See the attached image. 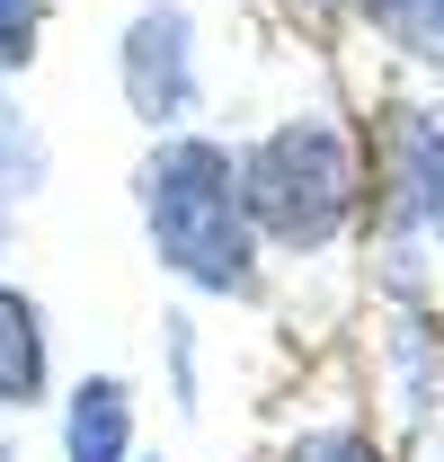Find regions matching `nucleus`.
Wrapping results in <instances>:
<instances>
[{
	"label": "nucleus",
	"mask_w": 444,
	"mask_h": 462,
	"mask_svg": "<svg viewBox=\"0 0 444 462\" xmlns=\"http://www.w3.org/2000/svg\"><path fill=\"white\" fill-rule=\"evenodd\" d=\"M134 205H143V240L187 293L214 302H249L258 293V223L240 205V161L214 134H161L134 170Z\"/></svg>",
	"instance_id": "obj_1"
},
{
	"label": "nucleus",
	"mask_w": 444,
	"mask_h": 462,
	"mask_svg": "<svg viewBox=\"0 0 444 462\" xmlns=\"http://www.w3.org/2000/svg\"><path fill=\"white\" fill-rule=\"evenodd\" d=\"M231 161H240V205H249V223H258L267 249L320 258L338 231L365 214V152H356L347 125L320 116V107L249 134Z\"/></svg>",
	"instance_id": "obj_2"
},
{
	"label": "nucleus",
	"mask_w": 444,
	"mask_h": 462,
	"mask_svg": "<svg viewBox=\"0 0 444 462\" xmlns=\"http://www.w3.org/2000/svg\"><path fill=\"white\" fill-rule=\"evenodd\" d=\"M116 89L152 134H187L205 107V62H196V9L187 0H143L116 36Z\"/></svg>",
	"instance_id": "obj_3"
},
{
	"label": "nucleus",
	"mask_w": 444,
	"mask_h": 462,
	"mask_svg": "<svg viewBox=\"0 0 444 462\" xmlns=\"http://www.w3.org/2000/svg\"><path fill=\"white\" fill-rule=\"evenodd\" d=\"M374 196H383L391 240H436L444 214V116L436 107H400L383 125V161H374Z\"/></svg>",
	"instance_id": "obj_4"
},
{
	"label": "nucleus",
	"mask_w": 444,
	"mask_h": 462,
	"mask_svg": "<svg viewBox=\"0 0 444 462\" xmlns=\"http://www.w3.org/2000/svg\"><path fill=\"white\" fill-rule=\"evenodd\" d=\"M62 462H134V392L116 374H80L62 401Z\"/></svg>",
	"instance_id": "obj_5"
},
{
	"label": "nucleus",
	"mask_w": 444,
	"mask_h": 462,
	"mask_svg": "<svg viewBox=\"0 0 444 462\" xmlns=\"http://www.w3.org/2000/svg\"><path fill=\"white\" fill-rule=\"evenodd\" d=\"M45 392H54L45 311H36V293L0 285V409H45Z\"/></svg>",
	"instance_id": "obj_6"
},
{
	"label": "nucleus",
	"mask_w": 444,
	"mask_h": 462,
	"mask_svg": "<svg viewBox=\"0 0 444 462\" xmlns=\"http://www.w3.org/2000/svg\"><path fill=\"white\" fill-rule=\"evenodd\" d=\"M383 356H391V392H400V409L418 418V409L444 392V320H427V311H391Z\"/></svg>",
	"instance_id": "obj_7"
},
{
	"label": "nucleus",
	"mask_w": 444,
	"mask_h": 462,
	"mask_svg": "<svg viewBox=\"0 0 444 462\" xmlns=\"http://www.w3.org/2000/svg\"><path fill=\"white\" fill-rule=\"evenodd\" d=\"M54 187V143H45V125L18 107V98H0V205H36Z\"/></svg>",
	"instance_id": "obj_8"
},
{
	"label": "nucleus",
	"mask_w": 444,
	"mask_h": 462,
	"mask_svg": "<svg viewBox=\"0 0 444 462\" xmlns=\"http://www.w3.org/2000/svg\"><path fill=\"white\" fill-rule=\"evenodd\" d=\"M374 27H383L391 45H409V54H444V0H356Z\"/></svg>",
	"instance_id": "obj_9"
},
{
	"label": "nucleus",
	"mask_w": 444,
	"mask_h": 462,
	"mask_svg": "<svg viewBox=\"0 0 444 462\" xmlns=\"http://www.w3.org/2000/svg\"><path fill=\"white\" fill-rule=\"evenodd\" d=\"M276 462H383V445H374L365 427H311V436H293Z\"/></svg>",
	"instance_id": "obj_10"
},
{
	"label": "nucleus",
	"mask_w": 444,
	"mask_h": 462,
	"mask_svg": "<svg viewBox=\"0 0 444 462\" xmlns=\"http://www.w3.org/2000/svg\"><path fill=\"white\" fill-rule=\"evenodd\" d=\"M45 36V0H0V71H27Z\"/></svg>",
	"instance_id": "obj_11"
},
{
	"label": "nucleus",
	"mask_w": 444,
	"mask_h": 462,
	"mask_svg": "<svg viewBox=\"0 0 444 462\" xmlns=\"http://www.w3.org/2000/svg\"><path fill=\"white\" fill-rule=\"evenodd\" d=\"M169 392H178V409H196V329L187 320H169Z\"/></svg>",
	"instance_id": "obj_12"
},
{
	"label": "nucleus",
	"mask_w": 444,
	"mask_h": 462,
	"mask_svg": "<svg viewBox=\"0 0 444 462\" xmlns=\"http://www.w3.org/2000/svg\"><path fill=\"white\" fill-rule=\"evenodd\" d=\"M0 249H9V205H0Z\"/></svg>",
	"instance_id": "obj_13"
},
{
	"label": "nucleus",
	"mask_w": 444,
	"mask_h": 462,
	"mask_svg": "<svg viewBox=\"0 0 444 462\" xmlns=\"http://www.w3.org/2000/svg\"><path fill=\"white\" fill-rule=\"evenodd\" d=\"M436 258H444V214H436Z\"/></svg>",
	"instance_id": "obj_14"
},
{
	"label": "nucleus",
	"mask_w": 444,
	"mask_h": 462,
	"mask_svg": "<svg viewBox=\"0 0 444 462\" xmlns=\"http://www.w3.org/2000/svg\"><path fill=\"white\" fill-rule=\"evenodd\" d=\"M0 462H9V436H0Z\"/></svg>",
	"instance_id": "obj_15"
}]
</instances>
